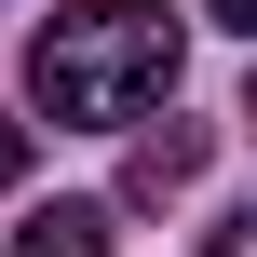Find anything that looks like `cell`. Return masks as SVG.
I'll use <instances>...</instances> for the list:
<instances>
[{"label":"cell","instance_id":"obj_1","mask_svg":"<svg viewBox=\"0 0 257 257\" xmlns=\"http://www.w3.org/2000/svg\"><path fill=\"white\" fill-rule=\"evenodd\" d=\"M176 14L163 0H81V14H54L41 41H27V95L54 108V122H149L163 95H176Z\"/></svg>","mask_w":257,"mask_h":257},{"label":"cell","instance_id":"obj_2","mask_svg":"<svg viewBox=\"0 0 257 257\" xmlns=\"http://www.w3.org/2000/svg\"><path fill=\"white\" fill-rule=\"evenodd\" d=\"M190 176H203V122H163V136H136L122 203H163V190H190Z\"/></svg>","mask_w":257,"mask_h":257},{"label":"cell","instance_id":"obj_3","mask_svg":"<svg viewBox=\"0 0 257 257\" xmlns=\"http://www.w3.org/2000/svg\"><path fill=\"white\" fill-rule=\"evenodd\" d=\"M0 257H108V203H41Z\"/></svg>","mask_w":257,"mask_h":257},{"label":"cell","instance_id":"obj_4","mask_svg":"<svg viewBox=\"0 0 257 257\" xmlns=\"http://www.w3.org/2000/svg\"><path fill=\"white\" fill-rule=\"evenodd\" d=\"M203 257H257V203H244V217H217V244H203Z\"/></svg>","mask_w":257,"mask_h":257},{"label":"cell","instance_id":"obj_5","mask_svg":"<svg viewBox=\"0 0 257 257\" xmlns=\"http://www.w3.org/2000/svg\"><path fill=\"white\" fill-rule=\"evenodd\" d=\"M14 176H27V122H0V190H14Z\"/></svg>","mask_w":257,"mask_h":257},{"label":"cell","instance_id":"obj_6","mask_svg":"<svg viewBox=\"0 0 257 257\" xmlns=\"http://www.w3.org/2000/svg\"><path fill=\"white\" fill-rule=\"evenodd\" d=\"M203 14H217V27H244V41H257V0H203Z\"/></svg>","mask_w":257,"mask_h":257},{"label":"cell","instance_id":"obj_7","mask_svg":"<svg viewBox=\"0 0 257 257\" xmlns=\"http://www.w3.org/2000/svg\"><path fill=\"white\" fill-rule=\"evenodd\" d=\"M244 122H257V95H244Z\"/></svg>","mask_w":257,"mask_h":257}]
</instances>
